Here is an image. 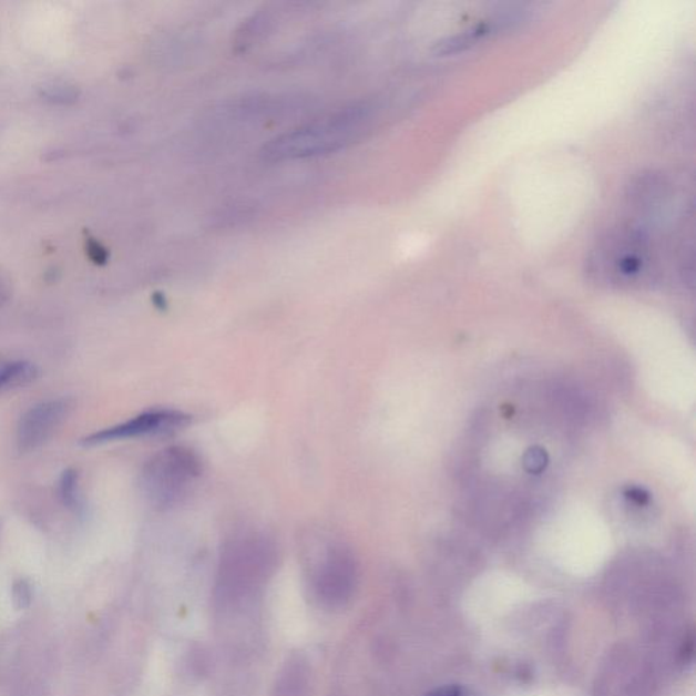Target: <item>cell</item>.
<instances>
[{"label": "cell", "mask_w": 696, "mask_h": 696, "mask_svg": "<svg viewBox=\"0 0 696 696\" xmlns=\"http://www.w3.org/2000/svg\"><path fill=\"white\" fill-rule=\"evenodd\" d=\"M426 696H475L470 689H467L461 686H443L433 692L429 693Z\"/></svg>", "instance_id": "9"}, {"label": "cell", "mask_w": 696, "mask_h": 696, "mask_svg": "<svg viewBox=\"0 0 696 696\" xmlns=\"http://www.w3.org/2000/svg\"><path fill=\"white\" fill-rule=\"evenodd\" d=\"M69 410V401L65 400H48L30 408L18 424V448L29 452L43 446L68 417Z\"/></svg>", "instance_id": "4"}, {"label": "cell", "mask_w": 696, "mask_h": 696, "mask_svg": "<svg viewBox=\"0 0 696 696\" xmlns=\"http://www.w3.org/2000/svg\"><path fill=\"white\" fill-rule=\"evenodd\" d=\"M202 475L199 456L187 447L161 450L142 471V490L157 508H170L188 494Z\"/></svg>", "instance_id": "2"}, {"label": "cell", "mask_w": 696, "mask_h": 696, "mask_svg": "<svg viewBox=\"0 0 696 696\" xmlns=\"http://www.w3.org/2000/svg\"><path fill=\"white\" fill-rule=\"evenodd\" d=\"M375 106L362 102L296 131L276 137L264 149L268 161L314 157L351 145L369 130L375 120Z\"/></svg>", "instance_id": "1"}, {"label": "cell", "mask_w": 696, "mask_h": 696, "mask_svg": "<svg viewBox=\"0 0 696 696\" xmlns=\"http://www.w3.org/2000/svg\"><path fill=\"white\" fill-rule=\"evenodd\" d=\"M38 377V368L25 361H0V391L23 387Z\"/></svg>", "instance_id": "5"}, {"label": "cell", "mask_w": 696, "mask_h": 696, "mask_svg": "<svg viewBox=\"0 0 696 696\" xmlns=\"http://www.w3.org/2000/svg\"><path fill=\"white\" fill-rule=\"evenodd\" d=\"M89 255L95 263H102L106 260V252L101 248V245L94 242L89 243Z\"/></svg>", "instance_id": "10"}, {"label": "cell", "mask_w": 696, "mask_h": 696, "mask_svg": "<svg viewBox=\"0 0 696 696\" xmlns=\"http://www.w3.org/2000/svg\"><path fill=\"white\" fill-rule=\"evenodd\" d=\"M191 422L187 413L176 410H152L141 413L130 421L98 431L82 441L83 446L93 447L119 440H130L146 436L172 433L185 428Z\"/></svg>", "instance_id": "3"}, {"label": "cell", "mask_w": 696, "mask_h": 696, "mask_svg": "<svg viewBox=\"0 0 696 696\" xmlns=\"http://www.w3.org/2000/svg\"><path fill=\"white\" fill-rule=\"evenodd\" d=\"M47 98H50L52 100H57V101H68L71 98H74V92L73 89L64 86V85H58V83H55V85H52L50 88H47Z\"/></svg>", "instance_id": "8"}, {"label": "cell", "mask_w": 696, "mask_h": 696, "mask_svg": "<svg viewBox=\"0 0 696 696\" xmlns=\"http://www.w3.org/2000/svg\"><path fill=\"white\" fill-rule=\"evenodd\" d=\"M524 467L528 472L540 473L544 471L545 465L549 463V456L545 450L539 447H533L524 454Z\"/></svg>", "instance_id": "7"}, {"label": "cell", "mask_w": 696, "mask_h": 696, "mask_svg": "<svg viewBox=\"0 0 696 696\" xmlns=\"http://www.w3.org/2000/svg\"><path fill=\"white\" fill-rule=\"evenodd\" d=\"M78 472L68 470L63 472L59 482V498L69 509L80 508V491H78Z\"/></svg>", "instance_id": "6"}, {"label": "cell", "mask_w": 696, "mask_h": 696, "mask_svg": "<svg viewBox=\"0 0 696 696\" xmlns=\"http://www.w3.org/2000/svg\"><path fill=\"white\" fill-rule=\"evenodd\" d=\"M9 297V282L4 278L2 274H0V306L8 299Z\"/></svg>", "instance_id": "11"}]
</instances>
